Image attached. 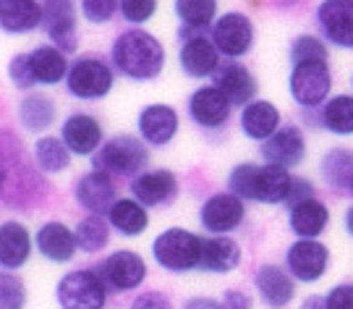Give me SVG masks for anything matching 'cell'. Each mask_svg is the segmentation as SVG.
<instances>
[{
  "label": "cell",
  "instance_id": "obj_37",
  "mask_svg": "<svg viewBox=\"0 0 353 309\" xmlns=\"http://www.w3.org/2000/svg\"><path fill=\"white\" fill-rule=\"evenodd\" d=\"M290 63H306V61H330V45L319 34H296L288 48Z\"/></svg>",
  "mask_w": 353,
  "mask_h": 309
},
{
  "label": "cell",
  "instance_id": "obj_16",
  "mask_svg": "<svg viewBox=\"0 0 353 309\" xmlns=\"http://www.w3.org/2000/svg\"><path fill=\"white\" fill-rule=\"evenodd\" d=\"M181 118L173 105L152 103L139 110L137 118V129H139V139L150 147H165L176 139Z\"/></svg>",
  "mask_w": 353,
  "mask_h": 309
},
{
  "label": "cell",
  "instance_id": "obj_9",
  "mask_svg": "<svg viewBox=\"0 0 353 309\" xmlns=\"http://www.w3.org/2000/svg\"><path fill=\"white\" fill-rule=\"evenodd\" d=\"M94 270L100 272L102 283L108 286V288L123 294V291H134V288H139L144 283L147 262H144L141 255L131 252V249H118V252H113V255H108V257L102 259Z\"/></svg>",
  "mask_w": 353,
  "mask_h": 309
},
{
  "label": "cell",
  "instance_id": "obj_11",
  "mask_svg": "<svg viewBox=\"0 0 353 309\" xmlns=\"http://www.w3.org/2000/svg\"><path fill=\"white\" fill-rule=\"evenodd\" d=\"M243 218H246V202L230 192L212 194L199 207V223L204 231H210L212 236L233 233L236 228H241Z\"/></svg>",
  "mask_w": 353,
  "mask_h": 309
},
{
  "label": "cell",
  "instance_id": "obj_14",
  "mask_svg": "<svg viewBox=\"0 0 353 309\" xmlns=\"http://www.w3.org/2000/svg\"><path fill=\"white\" fill-rule=\"evenodd\" d=\"M233 113V105L214 84H204L191 92L189 97V118L207 131L225 129Z\"/></svg>",
  "mask_w": 353,
  "mask_h": 309
},
{
  "label": "cell",
  "instance_id": "obj_1",
  "mask_svg": "<svg viewBox=\"0 0 353 309\" xmlns=\"http://www.w3.org/2000/svg\"><path fill=\"white\" fill-rule=\"evenodd\" d=\"M110 63L131 81H152L165 68V45L144 26H131L113 39Z\"/></svg>",
  "mask_w": 353,
  "mask_h": 309
},
{
  "label": "cell",
  "instance_id": "obj_5",
  "mask_svg": "<svg viewBox=\"0 0 353 309\" xmlns=\"http://www.w3.org/2000/svg\"><path fill=\"white\" fill-rule=\"evenodd\" d=\"M115 84V68L108 63L102 55L92 52V55H79L65 77V90L74 94L76 100L84 103H94V100H105Z\"/></svg>",
  "mask_w": 353,
  "mask_h": 309
},
{
  "label": "cell",
  "instance_id": "obj_46",
  "mask_svg": "<svg viewBox=\"0 0 353 309\" xmlns=\"http://www.w3.org/2000/svg\"><path fill=\"white\" fill-rule=\"evenodd\" d=\"M183 309H225L223 301H217L212 297H189L183 301Z\"/></svg>",
  "mask_w": 353,
  "mask_h": 309
},
{
  "label": "cell",
  "instance_id": "obj_51",
  "mask_svg": "<svg viewBox=\"0 0 353 309\" xmlns=\"http://www.w3.org/2000/svg\"><path fill=\"white\" fill-rule=\"evenodd\" d=\"M45 3H55V0H45Z\"/></svg>",
  "mask_w": 353,
  "mask_h": 309
},
{
  "label": "cell",
  "instance_id": "obj_32",
  "mask_svg": "<svg viewBox=\"0 0 353 309\" xmlns=\"http://www.w3.org/2000/svg\"><path fill=\"white\" fill-rule=\"evenodd\" d=\"M71 157H74V154L68 152V147L63 144L61 137L45 134V137L34 139L32 160H34V166H37L42 173H63V170L71 168Z\"/></svg>",
  "mask_w": 353,
  "mask_h": 309
},
{
  "label": "cell",
  "instance_id": "obj_2",
  "mask_svg": "<svg viewBox=\"0 0 353 309\" xmlns=\"http://www.w3.org/2000/svg\"><path fill=\"white\" fill-rule=\"evenodd\" d=\"M290 183L293 176L278 166L241 163L228 173V192L241 197L243 202H259V205L288 202Z\"/></svg>",
  "mask_w": 353,
  "mask_h": 309
},
{
  "label": "cell",
  "instance_id": "obj_31",
  "mask_svg": "<svg viewBox=\"0 0 353 309\" xmlns=\"http://www.w3.org/2000/svg\"><path fill=\"white\" fill-rule=\"evenodd\" d=\"M108 223L121 236L131 239V236H141L150 228V212L134 197H118L110 207V212H108Z\"/></svg>",
  "mask_w": 353,
  "mask_h": 309
},
{
  "label": "cell",
  "instance_id": "obj_7",
  "mask_svg": "<svg viewBox=\"0 0 353 309\" xmlns=\"http://www.w3.org/2000/svg\"><path fill=\"white\" fill-rule=\"evenodd\" d=\"M55 299L61 309H105L108 286L94 268L71 270L55 286Z\"/></svg>",
  "mask_w": 353,
  "mask_h": 309
},
{
  "label": "cell",
  "instance_id": "obj_50",
  "mask_svg": "<svg viewBox=\"0 0 353 309\" xmlns=\"http://www.w3.org/2000/svg\"><path fill=\"white\" fill-rule=\"evenodd\" d=\"M348 194L353 197V179H351V183H348Z\"/></svg>",
  "mask_w": 353,
  "mask_h": 309
},
{
  "label": "cell",
  "instance_id": "obj_48",
  "mask_svg": "<svg viewBox=\"0 0 353 309\" xmlns=\"http://www.w3.org/2000/svg\"><path fill=\"white\" fill-rule=\"evenodd\" d=\"M345 231H348L353 236V205L348 207V210H345Z\"/></svg>",
  "mask_w": 353,
  "mask_h": 309
},
{
  "label": "cell",
  "instance_id": "obj_49",
  "mask_svg": "<svg viewBox=\"0 0 353 309\" xmlns=\"http://www.w3.org/2000/svg\"><path fill=\"white\" fill-rule=\"evenodd\" d=\"M293 3H299V0H275V6H280V8H288Z\"/></svg>",
  "mask_w": 353,
  "mask_h": 309
},
{
  "label": "cell",
  "instance_id": "obj_19",
  "mask_svg": "<svg viewBox=\"0 0 353 309\" xmlns=\"http://www.w3.org/2000/svg\"><path fill=\"white\" fill-rule=\"evenodd\" d=\"M74 199L79 207H84L89 215H105L110 212L115 197V181L113 176L102 173V170H89L84 176H79L74 183Z\"/></svg>",
  "mask_w": 353,
  "mask_h": 309
},
{
  "label": "cell",
  "instance_id": "obj_23",
  "mask_svg": "<svg viewBox=\"0 0 353 309\" xmlns=\"http://www.w3.org/2000/svg\"><path fill=\"white\" fill-rule=\"evenodd\" d=\"M34 249L45 259L61 265V262H68L79 252V244H76L74 231L65 223H61V220H48L34 233Z\"/></svg>",
  "mask_w": 353,
  "mask_h": 309
},
{
  "label": "cell",
  "instance_id": "obj_52",
  "mask_svg": "<svg viewBox=\"0 0 353 309\" xmlns=\"http://www.w3.org/2000/svg\"><path fill=\"white\" fill-rule=\"evenodd\" d=\"M351 87H353V77H351Z\"/></svg>",
  "mask_w": 353,
  "mask_h": 309
},
{
  "label": "cell",
  "instance_id": "obj_33",
  "mask_svg": "<svg viewBox=\"0 0 353 309\" xmlns=\"http://www.w3.org/2000/svg\"><path fill=\"white\" fill-rule=\"evenodd\" d=\"M319 173H322V181L330 189L348 192V183L353 179V150H348V147L327 150L322 163H319Z\"/></svg>",
  "mask_w": 353,
  "mask_h": 309
},
{
  "label": "cell",
  "instance_id": "obj_13",
  "mask_svg": "<svg viewBox=\"0 0 353 309\" xmlns=\"http://www.w3.org/2000/svg\"><path fill=\"white\" fill-rule=\"evenodd\" d=\"M42 29L63 55L79 50V21H76L74 0H55L45 3V16H42Z\"/></svg>",
  "mask_w": 353,
  "mask_h": 309
},
{
  "label": "cell",
  "instance_id": "obj_29",
  "mask_svg": "<svg viewBox=\"0 0 353 309\" xmlns=\"http://www.w3.org/2000/svg\"><path fill=\"white\" fill-rule=\"evenodd\" d=\"M241 265V246L230 236H210L202 241V259L199 270L225 275Z\"/></svg>",
  "mask_w": 353,
  "mask_h": 309
},
{
  "label": "cell",
  "instance_id": "obj_25",
  "mask_svg": "<svg viewBox=\"0 0 353 309\" xmlns=\"http://www.w3.org/2000/svg\"><path fill=\"white\" fill-rule=\"evenodd\" d=\"M45 6L39 0H0V32L29 34L42 26Z\"/></svg>",
  "mask_w": 353,
  "mask_h": 309
},
{
  "label": "cell",
  "instance_id": "obj_21",
  "mask_svg": "<svg viewBox=\"0 0 353 309\" xmlns=\"http://www.w3.org/2000/svg\"><path fill=\"white\" fill-rule=\"evenodd\" d=\"M61 139L71 154H94L102 147V123L92 113H71L61 126Z\"/></svg>",
  "mask_w": 353,
  "mask_h": 309
},
{
  "label": "cell",
  "instance_id": "obj_44",
  "mask_svg": "<svg viewBox=\"0 0 353 309\" xmlns=\"http://www.w3.org/2000/svg\"><path fill=\"white\" fill-rule=\"evenodd\" d=\"M303 199H314V183H309V179H296L293 176V183H290V194H288V205H299Z\"/></svg>",
  "mask_w": 353,
  "mask_h": 309
},
{
  "label": "cell",
  "instance_id": "obj_47",
  "mask_svg": "<svg viewBox=\"0 0 353 309\" xmlns=\"http://www.w3.org/2000/svg\"><path fill=\"white\" fill-rule=\"evenodd\" d=\"M301 309H325V299H322V297H309L306 301H303Z\"/></svg>",
  "mask_w": 353,
  "mask_h": 309
},
{
  "label": "cell",
  "instance_id": "obj_41",
  "mask_svg": "<svg viewBox=\"0 0 353 309\" xmlns=\"http://www.w3.org/2000/svg\"><path fill=\"white\" fill-rule=\"evenodd\" d=\"M8 79L16 90L32 92L37 87L34 74H32V66H29V52H16L11 61H8Z\"/></svg>",
  "mask_w": 353,
  "mask_h": 309
},
{
  "label": "cell",
  "instance_id": "obj_3",
  "mask_svg": "<svg viewBox=\"0 0 353 309\" xmlns=\"http://www.w3.org/2000/svg\"><path fill=\"white\" fill-rule=\"evenodd\" d=\"M147 163H150V150L134 134H115L113 139L102 142L100 150L92 154L94 170H102L108 176L137 179L139 173H144Z\"/></svg>",
  "mask_w": 353,
  "mask_h": 309
},
{
  "label": "cell",
  "instance_id": "obj_17",
  "mask_svg": "<svg viewBox=\"0 0 353 309\" xmlns=\"http://www.w3.org/2000/svg\"><path fill=\"white\" fill-rule=\"evenodd\" d=\"M212 84L225 94L233 108H246L259 94L256 77L252 74V68L243 66L241 61H225V63H220V68L214 71L212 77Z\"/></svg>",
  "mask_w": 353,
  "mask_h": 309
},
{
  "label": "cell",
  "instance_id": "obj_40",
  "mask_svg": "<svg viewBox=\"0 0 353 309\" xmlns=\"http://www.w3.org/2000/svg\"><path fill=\"white\" fill-rule=\"evenodd\" d=\"M118 16V0H81V19L87 24H110Z\"/></svg>",
  "mask_w": 353,
  "mask_h": 309
},
{
  "label": "cell",
  "instance_id": "obj_10",
  "mask_svg": "<svg viewBox=\"0 0 353 309\" xmlns=\"http://www.w3.org/2000/svg\"><path fill=\"white\" fill-rule=\"evenodd\" d=\"M314 19L327 45L353 50V0H322L316 6Z\"/></svg>",
  "mask_w": 353,
  "mask_h": 309
},
{
  "label": "cell",
  "instance_id": "obj_30",
  "mask_svg": "<svg viewBox=\"0 0 353 309\" xmlns=\"http://www.w3.org/2000/svg\"><path fill=\"white\" fill-rule=\"evenodd\" d=\"M288 223H290V231L296 233L299 239H316V236H322L325 228H327L330 207L325 202H319L316 197L314 199H303V202L290 207Z\"/></svg>",
  "mask_w": 353,
  "mask_h": 309
},
{
  "label": "cell",
  "instance_id": "obj_8",
  "mask_svg": "<svg viewBox=\"0 0 353 309\" xmlns=\"http://www.w3.org/2000/svg\"><path fill=\"white\" fill-rule=\"evenodd\" d=\"M210 39L220 50V55H225L228 61H239L243 55H249V50L254 48L256 29L246 13L228 11L217 16V21L210 29Z\"/></svg>",
  "mask_w": 353,
  "mask_h": 309
},
{
  "label": "cell",
  "instance_id": "obj_43",
  "mask_svg": "<svg viewBox=\"0 0 353 309\" xmlns=\"http://www.w3.org/2000/svg\"><path fill=\"white\" fill-rule=\"evenodd\" d=\"M131 309H173V301L163 291H144L134 299Z\"/></svg>",
  "mask_w": 353,
  "mask_h": 309
},
{
  "label": "cell",
  "instance_id": "obj_36",
  "mask_svg": "<svg viewBox=\"0 0 353 309\" xmlns=\"http://www.w3.org/2000/svg\"><path fill=\"white\" fill-rule=\"evenodd\" d=\"M76 244L87 255H97L110 244V223L105 215H87L76 223L74 228Z\"/></svg>",
  "mask_w": 353,
  "mask_h": 309
},
{
  "label": "cell",
  "instance_id": "obj_24",
  "mask_svg": "<svg viewBox=\"0 0 353 309\" xmlns=\"http://www.w3.org/2000/svg\"><path fill=\"white\" fill-rule=\"evenodd\" d=\"M254 283H256V291H259L262 301L272 309L288 307L290 301H293V297H296L293 275H290L285 268L272 265V262H267V265H262V268L256 270Z\"/></svg>",
  "mask_w": 353,
  "mask_h": 309
},
{
  "label": "cell",
  "instance_id": "obj_27",
  "mask_svg": "<svg viewBox=\"0 0 353 309\" xmlns=\"http://www.w3.org/2000/svg\"><path fill=\"white\" fill-rule=\"evenodd\" d=\"M280 108L270 100H254L246 108H241V131L254 142H267L280 129Z\"/></svg>",
  "mask_w": 353,
  "mask_h": 309
},
{
  "label": "cell",
  "instance_id": "obj_28",
  "mask_svg": "<svg viewBox=\"0 0 353 309\" xmlns=\"http://www.w3.org/2000/svg\"><path fill=\"white\" fill-rule=\"evenodd\" d=\"M29 66H32V74L39 87H55V84L65 81L68 68H71L68 55H63L50 42L29 50Z\"/></svg>",
  "mask_w": 353,
  "mask_h": 309
},
{
  "label": "cell",
  "instance_id": "obj_45",
  "mask_svg": "<svg viewBox=\"0 0 353 309\" xmlns=\"http://www.w3.org/2000/svg\"><path fill=\"white\" fill-rule=\"evenodd\" d=\"M223 307L225 309H252V297L239 288H228L223 294Z\"/></svg>",
  "mask_w": 353,
  "mask_h": 309
},
{
  "label": "cell",
  "instance_id": "obj_22",
  "mask_svg": "<svg viewBox=\"0 0 353 309\" xmlns=\"http://www.w3.org/2000/svg\"><path fill=\"white\" fill-rule=\"evenodd\" d=\"M34 249V239L24 223L6 220L0 223V270H21Z\"/></svg>",
  "mask_w": 353,
  "mask_h": 309
},
{
  "label": "cell",
  "instance_id": "obj_42",
  "mask_svg": "<svg viewBox=\"0 0 353 309\" xmlns=\"http://www.w3.org/2000/svg\"><path fill=\"white\" fill-rule=\"evenodd\" d=\"M325 309H353V283L335 286L325 299Z\"/></svg>",
  "mask_w": 353,
  "mask_h": 309
},
{
  "label": "cell",
  "instance_id": "obj_34",
  "mask_svg": "<svg viewBox=\"0 0 353 309\" xmlns=\"http://www.w3.org/2000/svg\"><path fill=\"white\" fill-rule=\"evenodd\" d=\"M319 126L338 137L353 134V94H332L319 108Z\"/></svg>",
  "mask_w": 353,
  "mask_h": 309
},
{
  "label": "cell",
  "instance_id": "obj_15",
  "mask_svg": "<svg viewBox=\"0 0 353 309\" xmlns=\"http://www.w3.org/2000/svg\"><path fill=\"white\" fill-rule=\"evenodd\" d=\"M259 154L265 160V166H278V168H290L301 166L306 157V137L299 126H280L267 142L259 144Z\"/></svg>",
  "mask_w": 353,
  "mask_h": 309
},
{
  "label": "cell",
  "instance_id": "obj_18",
  "mask_svg": "<svg viewBox=\"0 0 353 309\" xmlns=\"http://www.w3.org/2000/svg\"><path fill=\"white\" fill-rule=\"evenodd\" d=\"M223 63V55L214 48V42L207 34H194L189 39H181L178 50V66L189 79L214 77V71Z\"/></svg>",
  "mask_w": 353,
  "mask_h": 309
},
{
  "label": "cell",
  "instance_id": "obj_39",
  "mask_svg": "<svg viewBox=\"0 0 353 309\" xmlns=\"http://www.w3.org/2000/svg\"><path fill=\"white\" fill-rule=\"evenodd\" d=\"M157 13V0H118V16L131 26H144L154 19Z\"/></svg>",
  "mask_w": 353,
  "mask_h": 309
},
{
  "label": "cell",
  "instance_id": "obj_6",
  "mask_svg": "<svg viewBox=\"0 0 353 309\" xmlns=\"http://www.w3.org/2000/svg\"><path fill=\"white\" fill-rule=\"evenodd\" d=\"M288 92L293 103L303 110H316L330 100L332 92V68L330 61H306L290 68Z\"/></svg>",
  "mask_w": 353,
  "mask_h": 309
},
{
  "label": "cell",
  "instance_id": "obj_20",
  "mask_svg": "<svg viewBox=\"0 0 353 309\" xmlns=\"http://www.w3.org/2000/svg\"><path fill=\"white\" fill-rule=\"evenodd\" d=\"M131 197L144 207L170 205L178 197V176L168 168L144 170L137 179H131Z\"/></svg>",
  "mask_w": 353,
  "mask_h": 309
},
{
  "label": "cell",
  "instance_id": "obj_4",
  "mask_svg": "<svg viewBox=\"0 0 353 309\" xmlns=\"http://www.w3.org/2000/svg\"><path fill=\"white\" fill-rule=\"evenodd\" d=\"M202 236L186 228H165L152 241V257L168 272H191L202 259Z\"/></svg>",
  "mask_w": 353,
  "mask_h": 309
},
{
  "label": "cell",
  "instance_id": "obj_26",
  "mask_svg": "<svg viewBox=\"0 0 353 309\" xmlns=\"http://www.w3.org/2000/svg\"><path fill=\"white\" fill-rule=\"evenodd\" d=\"M16 116H19V123H21L24 131H29V134H45L55 123V118H58V105L45 92H26L24 97L19 100Z\"/></svg>",
  "mask_w": 353,
  "mask_h": 309
},
{
  "label": "cell",
  "instance_id": "obj_38",
  "mask_svg": "<svg viewBox=\"0 0 353 309\" xmlns=\"http://www.w3.org/2000/svg\"><path fill=\"white\" fill-rule=\"evenodd\" d=\"M26 286L13 272L0 270V309H24Z\"/></svg>",
  "mask_w": 353,
  "mask_h": 309
},
{
  "label": "cell",
  "instance_id": "obj_12",
  "mask_svg": "<svg viewBox=\"0 0 353 309\" xmlns=\"http://www.w3.org/2000/svg\"><path fill=\"white\" fill-rule=\"evenodd\" d=\"M330 265V249L316 239H299L285 252V268L301 283L319 281Z\"/></svg>",
  "mask_w": 353,
  "mask_h": 309
},
{
  "label": "cell",
  "instance_id": "obj_35",
  "mask_svg": "<svg viewBox=\"0 0 353 309\" xmlns=\"http://www.w3.org/2000/svg\"><path fill=\"white\" fill-rule=\"evenodd\" d=\"M173 8L181 26L199 34H207V29L217 21V0H176Z\"/></svg>",
  "mask_w": 353,
  "mask_h": 309
}]
</instances>
